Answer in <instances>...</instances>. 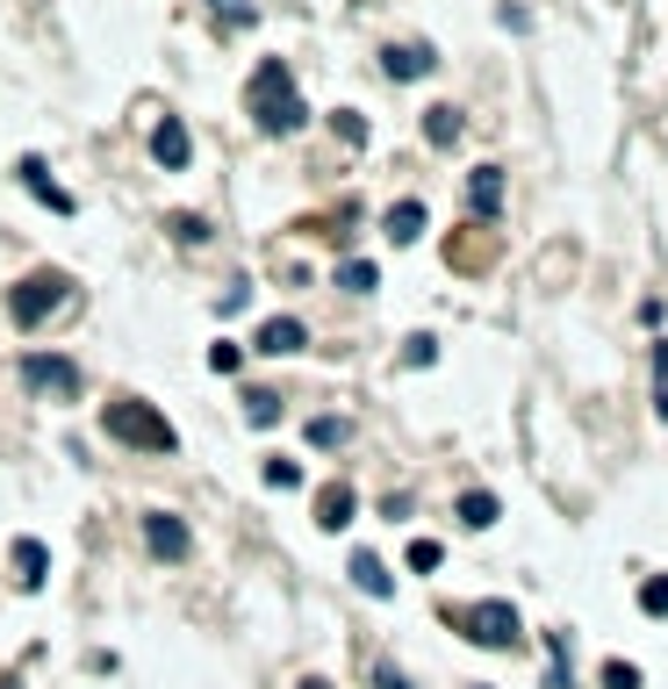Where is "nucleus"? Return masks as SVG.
I'll return each instance as SVG.
<instances>
[{
    "instance_id": "1",
    "label": "nucleus",
    "mask_w": 668,
    "mask_h": 689,
    "mask_svg": "<svg viewBox=\"0 0 668 689\" xmlns=\"http://www.w3.org/2000/svg\"><path fill=\"white\" fill-rule=\"evenodd\" d=\"M252 115H260V130H273V136H287V130H302V101H295V80H287V65L281 58H266L260 72H252Z\"/></svg>"
},
{
    "instance_id": "2",
    "label": "nucleus",
    "mask_w": 668,
    "mask_h": 689,
    "mask_svg": "<svg viewBox=\"0 0 668 689\" xmlns=\"http://www.w3.org/2000/svg\"><path fill=\"white\" fill-rule=\"evenodd\" d=\"M109 438H123V446H144V453H173L180 446V432L159 417L151 403H136V395H123V403H109Z\"/></svg>"
},
{
    "instance_id": "3",
    "label": "nucleus",
    "mask_w": 668,
    "mask_h": 689,
    "mask_svg": "<svg viewBox=\"0 0 668 689\" xmlns=\"http://www.w3.org/2000/svg\"><path fill=\"white\" fill-rule=\"evenodd\" d=\"M446 625H460L475 647H518L525 639V625H518L510 604H460V610H446Z\"/></svg>"
},
{
    "instance_id": "4",
    "label": "nucleus",
    "mask_w": 668,
    "mask_h": 689,
    "mask_svg": "<svg viewBox=\"0 0 668 689\" xmlns=\"http://www.w3.org/2000/svg\"><path fill=\"white\" fill-rule=\"evenodd\" d=\"M65 295H72V281L43 266V273H29V281L14 287V302H8V310H14V324H22V331H37L51 310H65Z\"/></svg>"
},
{
    "instance_id": "5",
    "label": "nucleus",
    "mask_w": 668,
    "mask_h": 689,
    "mask_svg": "<svg viewBox=\"0 0 668 689\" xmlns=\"http://www.w3.org/2000/svg\"><path fill=\"white\" fill-rule=\"evenodd\" d=\"M22 381H29V388H37V395H80V366H72V359H51V352H29V359H22Z\"/></svg>"
},
{
    "instance_id": "6",
    "label": "nucleus",
    "mask_w": 668,
    "mask_h": 689,
    "mask_svg": "<svg viewBox=\"0 0 668 689\" xmlns=\"http://www.w3.org/2000/svg\"><path fill=\"white\" fill-rule=\"evenodd\" d=\"M144 546H151V560H188L194 554V531L180 525L173 510H151L144 517Z\"/></svg>"
},
{
    "instance_id": "7",
    "label": "nucleus",
    "mask_w": 668,
    "mask_h": 689,
    "mask_svg": "<svg viewBox=\"0 0 668 689\" xmlns=\"http://www.w3.org/2000/svg\"><path fill=\"white\" fill-rule=\"evenodd\" d=\"M151 159H159L165 173H180V165L194 159V144H188V130H180V115H165L159 130H151Z\"/></svg>"
},
{
    "instance_id": "8",
    "label": "nucleus",
    "mask_w": 668,
    "mask_h": 689,
    "mask_svg": "<svg viewBox=\"0 0 668 689\" xmlns=\"http://www.w3.org/2000/svg\"><path fill=\"white\" fill-rule=\"evenodd\" d=\"M260 352H273V359H287V352H302L310 345V331L295 324V316H273V324H260V338H252Z\"/></svg>"
},
{
    "instance_id": "9",
    "label": "nucleus",
    "mask_w": 668,
    "mask_h": 689,
    "mask_svg": "<svg viewBox=\"0 0 668 689\" xmlns=\"http://www.w3.org/2000/svg\"><path fill=\"white\" fill-rule=\"evenodd\" d=\"M353 510H360V496L345 482H331L324 496H316V525H324V531H345V525H353Z\"/></svg>"
},
{
    "instance_id": "10",
    "label": "nucleus",
    "mask_w": 668,
    "mask_h": 689,
    "mask_svg": "<svg viewBox=\"0 0 668 689\" xmlns=\"http://www.w3.org/2000/svg\"><path fill=\"white\" fill-rule=\"evenodd\" d=\"M382 72H388V80H417V72H432V51H424V43H388Z\"/></svg>"
},
{
    "instance_id": "11",
    "label": "nucleus",
    "mask_w": 668,
    "mask_h": 689,
    "mask_svg": "<svg viewBox=\"0 0 668 689\" xmlns=\"http://www.w3.org/2000/svg\"><path fill=\"white\" fill-rule=\"evenodd\" d=\"M14 173H22V180H29V188H37V194H43V202H51V209H58V216H72V194H58V188H51V165H43V159H22V165H14Z\"/></svg>"
},
{
    "instance_id": "12",
    "label": "nucleus",
    "mask_w": 668,
    "mask_h": 689,
    "mask_svg": "<svg viewBox=\"0 0 668 689\" xmlns=\"http://www.w3.org/2000/svg\"><path fill=\"white\" fill-rule=\"evenodd\" d=\"M388 237H396V244H417L424 237V202H396V209H388Z\"/></svg>"
},
{
    "instance_id": "13",
    "label": "nucleus",
    "mask_w": 668,
    "mask_h": 689,
    "mask_svg": "<svg viewBox=\"0 0 668 689\" xmlns=\"http://www.w3.org/2000/svg\"><path fill=\"white\" fill-rule=\"evenodd\" d=\"M14 581H22V589L43 581V539H14Z\"/></svg>"
},
{
    "instance_id": "14",
    "label": "nucleus",
    "mask_w": 668,
    "mask_h": 689,
    "mask_svg": "<svg viewBox=\"0 0 668 689\" xmlns=\"http://www.w3.org/2000/svg\"><path fill=\"white\" fill-rule=\"evenodd\" d=\"M467 202H475L482 216H496V202H504V180H496V165H482V173L467 180Z\"/></svg>"
},
{
    "instance_id": "15",
    "label": "nucleus",
    "mask_w": 668,
    "mask_h": 689,
    "mask_svg": "<svg viewBox=\"0 0 668 689\" xmlns=\"http://www.w3.org/2000/svg\"><path fill=\"white\" fill-rule=\"evenodd\" d=\"M353 581H360L367 596H388V589H396V581H388V568H382L374 554H353Z\"/></svg>"
},
{
    "instance_id": "16",
    "label": "nucleus",
    "mask_w": 668,
    "mask_h": 689,
    "mask_svg": "<svg viewBox=\"0 0 668 689\" xmlns=\"http://www.w3.org/2000/svg\"><path fill=\"white\" fill-rule=\"evenodd\" d=\"M460 525L467 531H489L496 525V496H482V488H475V496H460Z\"/></svg>"
},
{
    "instance_id": "17",
    "label": "nucleus",
    "mask_w": 668,
    "mask_h": 689,
    "mask_svg": "<svg viewBox=\"0 0 668 689\" xmlns=\"http://www.w3.org/2000/svg\"><path fill=\"white\" fill-rule=\"evenodd\" d=\"M424 136H432V144H453V136H460V109H432L424 115Z\"/></svg>"
},
{
    "instance_id": "18",
    "label": "nucleus",
    "mask_w": 668,
    "mask_h": 689,
    "mask_svg": "<svg viewBox=\"0 0 668 689\" xmlns=\"http://www.w3.org/2000/svg\"><path fill=\"white\" fill-rule=\"evenodd\" d=\"M640 610H647V618H668V575H647L640 581Z\"/></svg>"
},
{
    "instance_id": "19",
    "label": "nucleus",
    "mask_w": 668,
    "mask_h": 689,
    "mask_svg": "<svg viewBox=\"0 0 668 689\" xmlns=\"http://www.w3.org/2000/svg\"><path fill=\"white\" fill-rule=\"evenodd\" d=\"M345 438H353V424H345V417H316L310 424V446H345Z\"/></svg>"
},
{
    "instance_id": "20",
    "label": "nucleus",
    "mask_w": 668,
    "mask_h": 689,
    "mask_svg": "<svg viewBox=\"0 0 668 689\" xmlns=\"http://www.w3.org/2000/svg\"><path fill=\"white\" fill-rule=\"evenodd\" d=\"M245 417H252V424H273V417H281V395L252 388V395H245Z\"/></svg>"
},
{
    "instance_id": "21",
    "label": "nucleus",
    "mask_w": 668,
    "mask_h": 689,
    "mask_svg": "<svg viewBox=\"0 0 668 689\" xmlns=\"http://www.w3.org/2000/svg\"><path fill=\"white\" fill-rule=\"evenodd\" d=\"M438 560H446V554H438V539H409V568H417V575H432Z\"/></svg>"
},
{
    "instance_id": "22",
    "label": "nucleus",
    "mask_w": 668,
    "mask_h": 689,
    "mask_svg": "<svg viewBox=\"0 0 668 689\" xmlns=\"http://www.w3.org/2000/svg\"><path fill=\"white\" fill-rule=\"evenodd\" d=\"M604 689H640V668H632V661H604Z\"/></svg>"
},
{
    "instance_id": "23",
    "label": "nucleus",
    "mask_w": 668,
    "mask_h": 689,
    "mask_svg": "<svg viewBox=\"0 0 668 689\" xmlns=\"http://www.w3.org/2000/svg\"><path fill=\"white\" fill-rule=\"evenodd\" d=\"M338 281H345V287H353V295H367V287H374V281H382V273H374V266H367V259H353V266H345V273H338Z\"/></svg>"
},
{
    "instance_id": "24",
    "label": "nucleus",
    "mask_w": 668,
    "mask_h": 689,
    "mask_svg": "<svg viewBox=\"0 0 668 689\" xmlns=\"http://www.w3.org/2000/svg\"><path fill=\"white\" fill-rule=\"evenodd\" d=\"M266 482H273V488H295L302 467H295V459H266Z\"/></svg>"
},
{
    "instance_id": "25",
    "label": "nucleus",
    "mask_w": 668,
    "mask_h": 689,
    "mask_svg": "<svg viewBox=\"0 0 668 689\" xmlns=\"http://www.w3.org/2000/svg\"><path fill=\"white\" fill-rule=\"evenodd\" d=\"M173 237H188V244H202V237H209V223H202V216H173Z\"/></svg>"
},
{
    "instance_id": "26",
    "label": "nucleus",
    "mask_w": 668,
    "mask_h": 689,
    "mask_svg": "<svg viewBox=\"0 0 668 689\" xmlns=\"http://www.w3.org/2000/svg\"><path fill=\"white\" fill-rule=\"evenodd\" d=\"M655 381H661V403H655V409L668 417V345H655Z\"/></svg>"
},
{
    "instance_id": "27",
    "label": "nucleus",
    "mask_w": 668,
    "mask_h": 689,
    "mask_svg": "<svg viewBox=\"0 0 668 689\" xmlns=\"http://www.w3.org/2000/svg\"><path fill=\"white\" fill-rule=\"evenodd\" d=\"M374 689H409V682L396 676V668H374Z\"/></svg>"
},
{
    "instance_id": "28",
    "label": "nucleus",
    "mask_w": 668,
    "mask_h": 689,
    "mask_svg": "<svg viewBox=\"0 0 668 689\" xmlns=\"http://www.w3.org/2000/svg\"><path fill=\"white\" fill-rule=\"evenodd\" d=\"M216 14H231V22H237V0H216Z\"/></svg>"
},
{
    "instance_id": "29",
    "label": "nucleus",
    "mask_w": 668,
    "mask_h": 689,
    "mask_svg": "<svg viewBox=\"0 0 668 689\" xmlns=\"http://www.w3.org/2000/svg\"><path fill=\"white\" fill-rule=\"evenodd\" d=\"M302 689H331V682H302Z\"/></svg>"
},
{
    "instance_id": "30",
    "label": "nucleus",
    "mask_w": 668,
    "mask_h": 689,
    "mask_svg": "<svg viewBox=\"0 0 668 689\" xmlns=\"http://www.w3.org/2000/svg\"><path fill=\"white\" fill-rule=\"evenodd\" d=\"M0 689H14V682H0Z\"/></svg>"
}]
</instances>
